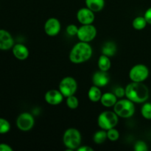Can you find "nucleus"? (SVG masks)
<instances>
[{"label": "nucleus", "instance_id": "obj_25", "mask_svg": "<svg viewBox=\"0 0 151 151\" xmlns=\"http://www.w3.org/2000/svg\"><path fill=\"white\" fill-rule=\"evenodd\" d=\"M107 137L108 139L111 142H116L119 138V132L117 129L115 128H111L107 131Z\"/></svg>", "mask_w": 151, "mask_h": 151}, {"label": "nucleus", "instance_id": "obj_30", "mask_svg": "<svg viewBox=\"0 0 151 151\" xmlns=\"http://www.w3.org/2000/svg\"><path fill=\"white\" fill-rule=\"evenodd\" d=\"M144 17L145 19L146 22L149 24H151V7H149L145 11L144 15Z\"/></svg>", "mask_w": 151, "mask_h": 151}, {"label": "nucleus", "instance_id": "obj_22", "mask_svg": "<svg viewBox=\"0 0 151 151\" xmlns=\"http://www.w3.org/2000/svg\"><path fill=\"white\" fill-rule=\"evenodd\" d=\"M147 24L144 16H137L133 20L132 26L137 30H142L146 27Z\"/></svg>", "mask_w": 151, "mask_h": 151}, {"label": "nucleus", "instance_id": "obj_18", "mask_svg": "<svg viewBox=\"0 0 151 151\" xmlns=\"http://www.w3.org/2000/svg\"><path fill=\"white\" fill-rule=\"evenodd\" d=\"M102 95L103 94H102L100 88L97 86H92L88 89V97L93 103H97V102L100 101Z\"/></svg>", "mask_w": 151, "mask_h": 151}, {"label": "nucleus", "instance_id": "obj_13", "mask_svg": "<svg viewBox=\"0 0 151 151\" xmlns=\"http://www.w3.org/2000/svg\"><path fill=\"white\" fill-rule=\"evenodd\" d=\"M13 46L14 41L10 32L4 29H0V50H10Z\"/></svg>", "mask_w": 151, "mask_h": 151}, {"label": "nucleus", "instance_id": "obj_4", "mask_svg": "<svg viewBox=\"0 0 151 151\" xmlns=\"http://www.w3.org/2000/svg\"><path fill=\"white\" fill-rule=\"evenodd\" d=\"M135 105L134 102L126 99H121L117 100L116 104L114 106V111L121 118H130L134 116L135 113Z\"/></svg>", "mask_w": 151, "mask_h": 151}, {"label": "nucleus", "instance_id": "obj_14", "mask_svg": "<svg viewBox=\"0 0 151 151\" xmlns=\"http://www.w3.org/2000/svg\"><path fill=\"white\" fill-rule=\"evenodd\" d=\"M110 81V77H109L108 72H104V71H98L96 72L93 75L92 77V82L94 86L102 88L109 84Z\"/></svg>", "mask_w": 151, "mask_h": 151}, {"label": "nucleus", "instance_id": "obj_8", "mask_svg": "<svg viewBox=\"0 0 151 151\" xmlns=\"http://www.w3.org/2000/svg\"><path fill=\"white\" fill-rule=\"evenodd\" d=\"M97 31L95 27L91 24H82L78 27L77 37L80 41L89 43L97 36Z\"/></svg>", "mask_w": 151, "mask_h": 151}, {"label": "nucleus", "instance_id": "obj_5", "mask_svg": "<svg viewBox=\"0 0 151 151\" xmlns=\"http://www.w3.org/2000/svg\"><path fill=\"white\" fill-rule=\"evenodd\" d=\"M119 122V116L114 111H105L99 114L97 124L101 129L108 130L115 128Z\"/></svg>", "mask_w": 151, "mask_h": 151}, {"label": "nucleus", "instance_id": "obj_28", "mask_svg": "<svg viewBox=\"0 0 151 151\" xmlns=\"http://www.w3.org/2000/svg\"><path fill=\"white\" fill-rule=\"evenodd\" d=\"M134 148L136 151H147L148 150V147H147V145L146 144V142H145L144 141H141V140H139V141H137V142L134 144Z\"/></svg>", "mask_w": 151, "mask_h": 151}, {"label": "nucleus", "instance_id": "obj_6", "mask_svg": "<svg viewBox=\"0 0 151 151\" xmlns=\"http://www.w3.org/2000/svg\"><path fill=\"white\" fill-rule=\"evenodd\" d=\"M58 89L65 97L75 95L78 90V83L72 77H65L59 83Z\"/></svg>", "mask_w": 151, "mask_h": 151}, {"label": "nucleus", "instance_id": "obj_26", "mask_svg": "<svg viewBox=\"0 0 151 151\" xmlns=\"http://www.w3.org/2000/svg\"><path fill=\"white\" fill-rule=\"evenodd\" d=\"M10 130V124L7 119L0 118V134H6Z\"/></svg>", "mask_w": 151, "mask_h": 151}, {"label": "nucleus", "instance_id": "obj_7", "mask_svg": "<svg viewBox=\"0 0 151 151\" xmlns=\"http://www.w3.org/2000/svg\"><path fill=\"white\" fill-rule=\"evenodd\" d=\"M149 76V69L144 64L135 65L129 72V78L132 82H144Z\"/></svg>", "mask_w": 151, "mask_h": 151}, {"label": "nucleus", "instance_id": "obj_21", "mask_svg": "<svg viewBox=\"0 0 151 151\" xmlns=\"http://www.w3.org/2000/svg\"><path fill=\"white\" fill-rule=\"evenodd\" d=\"M106 139H108V137L107 131L106 130L101 129L100 131H97L93 136V141L97 145L103 144Z\"/></svg>", "mask_w": 151, "mask_h": 151}, {"label": "nucleus", "instance_id": "obj_10", "mask_svg": "<svg viewBox=\"0 0 151 151\" xmlns=\"http://www.w3.org/2000/svg\"><path fill=\"white\" fill-rule=\"evenodd\" d=\"M44 29L45 33L49 36H56L60 32L61 24L60 21L56 18H50L46 21Z\"/></svg>", "mask_w": 151, "mask_h": 151}, {"label": "nucleus", "instance_id": "obj_32", "mask_svg": "<svg viewBox=\"0 0 151 151\" xmlns=\"http://www.w3.org/2000/svg\"><path fill=\"white\" fill-rule=\"evenodd\" d=\"M77 150L78 151H94V149L92 147H89V146H87V145H81Z\"/></svg>", "mask_w": 151, "mask_h": 151}, {"label": "nucleus", "instance_id": "obj_27", "mask_svg": "<svg viewBox=\"0 0 151 151\" xmlns=\"http://www.w3.org/2000/svg\"><path fill=\"white\" fill-rule=\"evenodd\" d=\"M78 31V27L74 24H69L66 28V32L69 36H77Z\"/></svg>", "mask_w": 151, "mask_h": 151}, {"label": "nucleus", "instance_id": "obj_29", "mask_svg": "<svg viewBox=\"0 0 151 151\" xmlns=\"http://www.w3.org/2000/svg\"><path fill=\"white\" fill-rule=\"evenodd\" d=\"M114 93L117 97V98H122L124 96H125V89L122 87L118 86L115 88Z\"/></svg>", "mask_w": 151, "mask_h": 151}, {"label": "nucleus", "instance_id": "obj_31", "mask_svg": "<svg viewBox=\"0 0 151 151\" xmlns=\"http://www.w3.org/2000/svg\"><path fill=\"white\" fill-rule=\"evenodd\" d=\"M0 151H13V148L7 144H0Z\"/></svg>", "mask_w": 151, "mask_h": 151}, {"label": "nucleus", "instance_id": "obj_12", "mask_svg": "<svg viewBox=\"0 0 151 151\" xmlns=\"http://www.w3.org/2000/svg\"><path fill=\"white\" fill-rule=\"evenodd\" d=\"M64 96L60 91L57 89H50L46 92L44 100L51 106H58L63 102Z\"/></svg>", "mask_w": 151, "mask_h": 151}, {"label": "nucleus", "instance_id": "obj_17", "mask_svg": "<svg viewBox=\"0 0 151 151\" xmlns=\"http://www.w3.org/2000/svg\"><path fill=\"white\" fill-rule=\"evenodd\" d=\"M86 6L94 13L100 12L104 8L105 0H85Z\"/></svg>", "mask_w": 151, "mask_h": 151}, {"label": "nucleus", "instance_id": "obj_16", "mask_svg": "<svg viewBox=\"0 0 151 151\" xmlns=\"http://www.w3.org/2000/svg\"><path fill=\"white\" fill-rule=\"evenodd\" d=\"M116 102H117V97L115 95L114 93L111 92L104 93L100 99V103L106 108L114 107Z\"/></svg>", "mask_w": 151, "mask_h": 151}, {"label": "nucleus", "instance_id": "obj_24", "mask_svg": "<svg viewBox=\"0 0 151 151\" xmlns=\"http://www.w3.org/2000/svg\"><path fill=\"white\" fill-rule=\"evenodd\" d=\"M141 114L146 119H151V103H144L141 109Z\"/></svg>", "mask_w": 151, "mask_h": 151}, {"label": "nucleus", "instance_id": "obj_9", "mask_svg": "<svg viewBox=\"0 0 151 151\" xmlns=\"http://www.w3.org/2000/svg\"><path fill=\"white\" fill-rule=\"evenodd\" d=\"M35 125V118L28 112L22 113L16 119V125L22 131H30Z\"/></svg>", "mask_w": 151, "mask_h": 151}, {"label": "nucleus", "instance_id": "obj_20", "mask_svg": "<svg viewBox=\"0 0 151 151\" xmlns=\"http://www.w3.org/2000/svg\"><path fill=\"white\" fill-rule=\"evenodd\" d=\"M97 66L100 70L108 72L111 69V61L110 57L105 55H102L99 58L98 62H97Z\"/></svg>", "mask_w": 151, "mask_h": 151}, {"label": "nucleus", "instance_id": "obj_23", "mask_svg": "<svg viewBox=\"0 0 151 151\" xmlns=\"http://www.w3.org/2000/svg\"><path fill=\"white\" fill-rule=\"evenodd\" d=\"M66 103L69 109L74 110V109H76L79 106V100L78 97H75V95H72L66 97Z\"/></svg>", "mask_w": 151, "mask_h": 151}, {"label": "nucleus", "instance_id": "obj_15", "mask_svg": "<svg viewBox=\"0 0 151 151\" xmlns=\"http://www.w3.org/2000/svg\"><path fill=\"white\" fill-rule=\"evenodd\" d=\"M13 54L16 58L20 60H24L29 57V52L25 45L22 44H17L13 47Z\"/></svg>", "mask_w": 151, "mask_h": 151}, {"label": "nucleus", "instance_id": "obj_3", "mask_svg": "<svg viewBox=\"0 0 151 151\" xmlns=\"http://www.w3.org/2000/svg\"><path fill=\"white\" fill-rule=\"evenodd\" d=\"M82 137L78 129L69 128L65 131L63 136V142L68 150H77L81 145Z\"/></svg>", "mask_w": 151, "mask_h": 151}, {"label": "nucleus", "instance_id": "obj_11", "mask_svg": "<svg viewBox=\"0 0 151 151\" xmlns=\"http://www.w3.org/2000/svg\"><path fill=\"white\" fill-rule=\"evenodd\" d=\"M76 17L81 24H91L94 22L95 15L94 12L86 7H82L78 10Z\"/></svg>", "mask_w": 151, "mask_h": 151}, {"label": "nucleus", "instance_id": "obj_2", "mask_svg": "<svg viewBox=\"0 0 151 151\" xmlns=\"http://www.w3.org/2000/svg\"><path fill=\"white\" fill-rule=\"evenodd\" d=\"M93 55V50L89 43L79 41L75 44L69 53V60L72 63L80 64L89 60Z\"/></svg>", "mask_w": 151, "mask_h": 151}, {"label": "nucleus", "instance_id": "obj_19", "mask_svg": "<svg viewBox=\"0 0 151 151\" xmlns=\"http://www.w3.org/2000/svg\"><path fill=\"white\" fill-rule=\"evenodd\" d=\"M116 50H117V47L114 42L107 41L103 44L102 47V54L109 56V57H112L116 54Z\"/></svg>", "mask_w": 151, "mask_h": 151}, {"label": "nucleus", "instance_id": "obj_1", "mask_svg": "<svg viewBox=\"0 0 151 151\" xmlns=\"http://www.w3.org/2000/svg\"><path fill=\"white\" fill-rule=\"evenodd\" d=\"M125 97L134 103H144L149 98V89L143 82H132L126 86Z\"/></svg>", "mask_w": 151, "mask_h": 151}]
</instances>
